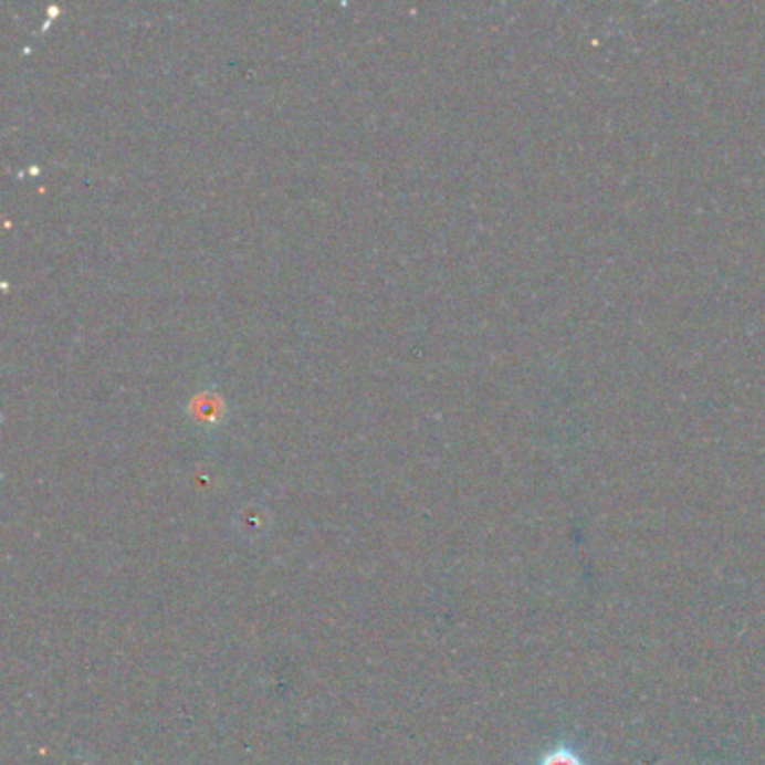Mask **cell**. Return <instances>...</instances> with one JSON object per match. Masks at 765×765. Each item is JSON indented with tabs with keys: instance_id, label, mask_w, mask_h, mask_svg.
I'll return each instance as SVG.
<instances>
[{
	"instance_id": "6da1fadb",
	"label": "cell",
	"mask_w": 765,
	"mask_h": 765,
	"mask_svg": "<svg viewBox=\"0 0 765 765\" xmlns=\"http://www.w3.org/2000/svg\"><path fill=\"white\" fill-rule=\"evenodd\" d=\"M539 765H584V763H581V758H579L575 752L559 747V750L548 752V754L539 761Z\"/></svg>"
}]
</instances>
